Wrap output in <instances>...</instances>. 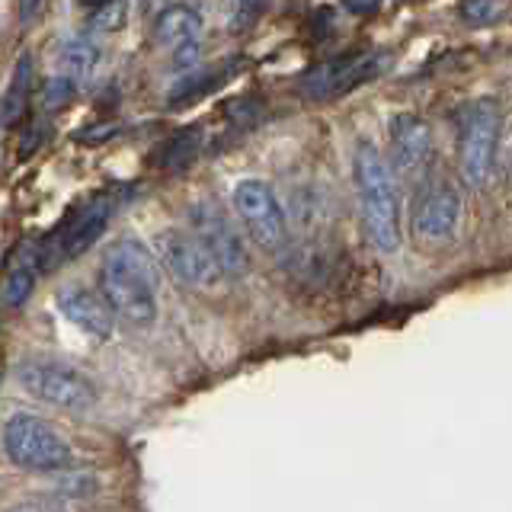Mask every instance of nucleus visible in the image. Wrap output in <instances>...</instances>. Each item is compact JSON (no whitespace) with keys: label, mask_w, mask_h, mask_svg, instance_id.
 Masks as SVG:
<instances>
[{"label":"nucleus","mask_w":512,"mask_h":512,"mask_svg":"<svg viewBox=\"0 0 512 512\" xmlns=\"http://www.w3.org/2000/svg\"><path fill=\"white\" fill-rule=\"evenodd\" d=\"M100 288L116 317L132 327H148L157 317L160 269L157 256L135 237H122L109 244L100 266Z\"/></svg>","instance_id":"obj_1"},{"label":"nucleus","mask_w":512,"mask_h":512,"mask_svg":"<svg viewBox=\"0 0 512 512\" xmlns=\"http://www.w3.org/2000/svg\"><path fill=\"white\" fill-rule=\"evenodd\" d=\"M352 176H356L359 208L365 234L378 253H394L400 247V199L397 183L388 160L372 141H359L352 157Z\"/></svg>","instance_id":"obj_2"},{"label":"nucleus","mask_w":512,"mask_h":512,"mask_svg":"<svg viewBox=\"0 0 512 512\" xmlns=\"http://www.w3.org/2000/svg\"><path fill=\"white\" fill-rule=\"evenodd\" d=\"M500 144V106L496 100H474L461 109L458 122V167L468 186H484L493 173Z\"/></svg>","instance_id":"obj_3"},{"label":"nucleus","mask_w":512,"mask_h":512,"mask_svg":"<svg viewBox=\"0 0 512 512\" xmlns=\"http://www.w3.org/2000/svg\"><path fill=\"white\" fill-rule=\"evenodd\" d=\"M4 452L23 471H64L71 464L68 442L32 413H13L4 423Z\"/></svg>","instance_id":"obj_4"},{"label":"nucleus","mask_w":512,"mask_h":512,"mask_svg":"<svg viewBox=\"0 0 512 512\" xmlns=\"http://www.w3.org/2000/svg\"><path fill=\"white\" fill-rule=\"evenodd\" d=\"M16 378H20V384L32 397L61 410L84 413L93 410L96 400H100V391H96V384L84 372L61 362H23L16 368Z\"/></svg>","instance_id":"obj_5"},{"label":"nucleus","mask_w":512,"mask_h":512,"mask_svg":"<svg viewBox=\"0 0 512 512\" xmlns=\"http://www.w3.org/2000/svg\"><path fill=\"white\" fill-rule=\"evenodd\" d=\"M234 212L244 221L247 234L269 253H279L288 244V224L282 202L276 199L269 183L244 180L234 186Z\"/></svg>","instance_id":"obj_6"},{"label":"nucleus","mask_w":512,"mask_h":512,"mask_svg":"<svg viewBox=\"0 0 512 512\" xmlns=\"http://www.w3.org/2000/svg\"><path fill=\"white\" fill-rule=\"evenodd\" d=\"M119 199L112 196V192H100V196H93L90 202H84L77 208V212L61 224L52 237V253L42 256L45 266H58L64 260H74V256L87 253L96 240L103 237L106 224L116 212Z\"/></svg>","instance_id":"obj_7"},{"label":"nucleus","mask_w":512,"mask_h":512,"mask_svg":"<svg viewBox=\"0 0 512 512\" xmlns=\"http://www.w3.org/2000/svg\"><path fill=\"white\" fill-rule=\"evenodd\" d=\"M154 250H157V260L170 269V276L189 288H208L218 279H224L221 269L212 260V253L202 247V240L196 234L160 231L154 240Z\"/></svg>","instance_id":"obj_8"},{"label":"nucleus","mask_w":512,"mask_h":512,"mask_svg":"<svg viewBox=\"0 0 512 512\" xmlns=\"http://www.w3.org/2000/svg\"><path fill=\"white\" fill-rule=\"evenodd\" d=\"M375 74H378V55L359 48V52L314 64V68L301 77V96H308V100H333V96L349 93L352 87L372 80Z\"/></svg>","instance_id":"obj_9"},{"label":"nucleus","mask_w":512,"mask_h":512,"mask_svg":"<svg viewBox=\"0 0 512 512\" xmlns=\"http://www.w3.org/2000/svg\"><path fill=\"white\" fill-rule=\"evenodd\" d=\"M192 234L202 240V247L212 253L215 266L221 269V276L237 279L247 272V247L240 234L234 231V224L224 218L215 205H196L192 208Z\"/></svg>","instance_id":"obj_10"},{"label":"nucleus","mask_w":512,"mask_h":512,"mask_svg":"<svg viewBox=\"0 0 512 512\" xmlns=\"http://www.w3.org/2000/svg\"><path fill=\"white\" fill-rule=\"evenodd\" d=\"M461 221V192L448 180H429L420 186L413 205V231L426 240H448Z\"/></svg>","instance_id":"obj_11"},{"label":"nucleus","mask_w":512,"mask_h":512,"mask_svg":"<svg viewBox=\"0 0 512 512\" xmlns=\"http://www.w3.org/2000/svg\"><path fill=\"white\" fill-rule=\"evenodd\" d=\"M391 135V164L400 176H416L423 180L426 167L432 160V132L426 119L413 116V112H397L388 125Z\"/></svg>","instance_id":"obj_12"},{"label":"nucleus","mask_w":512,"mask_h":512,"mask_svg":"<svg viewBox=\"0 0 512 512\" xmlns=\"http://www.w3.org/2000/svg\"><path fill=\"white\" fill-rule=\"evenodd\" d=\"M58 311L71 320L74 327L90 333L93 340H109L116 327V311L109 308L103 292H93L87 285H61L58 288Z\"/></svg>","instance_id":"obj_13"},{"label":"nucleus","mask_w":512,"mask_h":512,"mask_svg":"<svg viewBox=\"0 0 512 512\" xmlns=\"http://www.w3.org/2000/svg\"><path fill=\"white\" fill-rule=\"evenodd\" d=\"M154 39L170 48V52H183V48H196L202 39V16L192 7H167L164 13L154 20Z\"/></svg>","instance_id":"obj_14"},{"label":"nucleus","mask_w":512,"mask_h":512,"mask_svg":"<svg viewBox=\"0 0 512 512\" xmlns=\"http://www.w3.org/2000/svg\"><path fill=\"white\" fill-rule=\"evenodd\" d=\"M29 90H32V58L20 55L10 77V87L4 93V100H0V125H16V119L26 112Z\"/></svg>","instance_id":"obj_15"},{"label":"nucleus","mask_w":512,"mask_h":512,"mask_svg":"<svg viewBox=\"0 0 512 512\" xmlns=\"http://www.w3.org/2000/svg\"><path fill=\"white\" fill-rule=\"evenodd\" d=\"M100 61V48H96L90 39H71L68 45L61 48V74L71 77L74 84L87 80Z\"/></svg>","instance_id":"obj_16"},{"label":"nucleus","mask_w":512,"mask_h":512,"mask_svg":"<svg viewBox=\"0 0 512 512\" xmlns=\"http://www.w3.org/2000/svg\"><path fill=\"white\" fill-rule=\"evenodd\" d=\"M199 148H202V135L196 128H183V132H176L164 148H160L157 164L167 170H180V167L192 164V157L199 154Z\"/></svg>","instance_id":"obj_17"},{"label":"nucleus","mask_w":512,"mask_h":512,"mask_svg":"<svg viewBox=\"0 0 512 512\" xmlns=\"http://www.w3.org/2000/svg\"><path fill=\"white\" fill-rule=\"evenodd\" d=\"M32 288H36V260H23L20 266L10 269V276L4 282V301L10 308H20L32 295Z\"/></svg>","instance_id":"obj_18"},{"label":"nucleus","mask_w":512,"mask_h":512,"mask_svg":"<svg viewBox=\"0 0 512 512\" xmlns=\"http://www.w3.org/2000/svg\"><path fill=\"white\" fill-rule=\"evenodd\" d=\"M74 90H77V84L71 77H64V74H55L52 80L45 84V96H42V103H45V109H61L64 103L71 100L74 96Z\"/></svg>","instance_id":"obj_19"},{"label":"nucleus","mask_w":512,"mask_h":512,"mask_svg":"<svg viewBox=\"0 0 512 512\" xmlns=\"http://www.w3.org/2000/svg\"><path fill=\"white\" fill-rule=\"evenodd\" d=\"M500 13V4L496 0H461V16L468 23H490L493 16Z\"/></svg>","instance_id":"obj_20"},{"label":"nucleus","mask_w":512,"mask_h":512,"mask_svg":"<svg viewBox=\"0 0 512 512\" xmlns=\"http://www.w3.org/2000/svg\"><path fill=\"white\" fill-rule=\"evenodd\" d=\"M343 10L349 13H356V16H368V13H375L381 7V0H340Z\"/></svg>","instance_id":"obj_21"},{"label":"nucleus","mask_w":512,"mask_h":512,"mask_svg":"<svg viewBox=\"0 0 512 512\" xmlns=\"http://www.w3.org/2000/svg\"><path fill=\"white\" fill-rule=\"evenodd\" d=\"M42 7H45V0H20V10H16V13H20V23L29 26L42 13Z\"/></svg>","instance_id":"obj_22"},{"label":"nucleus","mask_w":512,"mask_h":512,"mask_svg":"<svg viewBox=\"0 0 512 512\" xmlns=\"http://www.w3.org/2000/svg\"><path fill=\"white\" fill-rule=\"evenodd\" d=\"M13 512H58L55 503H48V500H29V503H20Z\"/></svg>","instance_id":"obj_23"},{"label":"nucleus","mask_w":512,"mask_h":512,"mask_svg":"<svg viewBox=\"0 0 512 512\" xmlns=\"http://www.w3.org/2000/svg\"><path fill=\"white\" fill-rule=\"evenodd\" d=\"M266 4H269V0H234V7H237L240 13H260Z\"/></svg>","instance_id":"obj_24"},{"label":"nucleus","mask_w":512,"mask_h":512,"mask_svg":"<svg viewBox=\"0 0 512 512\" xmlns=\"http://www.w3.org/2000/svg\"><path fill=\"white\" fill-rule=\"evenodd\" d=\"M77 4H80V7H87V10H90V13L96 16V13H103L106 7H112V4H116V0H77Z\"/></svg>","instance_id":"obj_25"}]
</instances>
